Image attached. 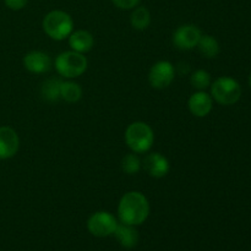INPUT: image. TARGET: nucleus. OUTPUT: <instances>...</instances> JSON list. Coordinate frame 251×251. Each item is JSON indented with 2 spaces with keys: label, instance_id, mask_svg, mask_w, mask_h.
<instances>
[{
  "label": "nucleus",
  "instance_id": "nucleus-1",
  "mask_svg": "<svg viewBox=\"0 0 251 251\" xmlns=\"http://www.w3.org/2000/svg\"><path fill=\"white\" fill-rule=\"evenodd\" d=\"M150 215V203L140 191H129L122 196L118 203V218L125 225L137 226L145 223Z\"/></svg>",
  "mask_w": 251,
  "mask_h": 251
},
{
  "label": "nucleus",
  "instance_id": "nucleus-2",
  "mask_svg": "<svg viewBox=\"0 0 251 251\" xmlns=\"http://www.w3.org/2000/svg\"><path fill=\"white\" fill-rule=\"evenodd\" d=\"M124 139L131 152L136 154L146 153L154 144V132L146 123L134 122L127 125Z\"/></svg>",
  "mask_w": 251,
  "mask_h": 251
},
{
  "label": "nucleus",
  "instance_id": "nucleus-3",
  "mask_svg": "<svg viewBox=\"0 0 251 251\" xmlns=\"http://www.w3.org/2000/svg\"><path fill=\"white\" fill-rule=\"evenodd\" d=\"M42 27L47 36L53 41H64L74 31V20L63 10H53L44 16Z\"/></svg>",
  "mask_w": 251,
  "mask_h": 251
},
{
  "label": "nucleus",
  "instance_id": "nucleus-4",
  "mask_svg": "<svg viewBox=\"0 0 251 251\" xmlns=\"http://www.w3.org/2000/svg\"><path fill=\"white\" fill-rule=\"evenodd\" d=\"M88 66L87 58L83 54L74 50L63 51L54 60V68L56 73L68 80L80 77L86 73Z\"/></svg>",
  "mask_w": 251,
  "mask_h": 251
},
{
  "label": "nucleus",
  "instance_id": "nucleus-5",
  "mask_svg": "<svg viewBox=\"0 0 251 251\" xmlns=\"http://www.w3.org/2000/svg\"><path fill=\"white\" fill-rule=\"evenodd\" d=\"M211 97L222 105H233L242 97V87L235 78L221 76L211 83Z\"/></svg>",
  "mask_w": 251,
  "mask_h": 251
},
{
  "label": "nucleus",
  "instance_id": "nucleus-6",
  "mask_svg": "<svg viewBox=\"0 0 251 251\" xmlns=\"http://www.w3.org/2000/svg\"><path fill=\"white\" fill-rule=\"evenodd\" d=\"M118 226L115 216L108 211H97L87 220V229L93 237L105 238L113 235Z\"/></svg>",
  "mask_w": 251,
  "mask_h": 251
},
{
  "label": "nucleus",
  "instance_id": "nucleus-7",
  "mask_svg": "<svg viewBox=\"0 0 251 251\" xmlns=\"http://www.w3.org/2000/svg\"><path fill=\"white\" fill-rule=\"evenodd\" d=\"M176 77V68L168 60H159L151 66L149 71V82L156 90L169 87Z\"/></svg>",
  "mask_w": 251,
  "mask_h": 251
},
{
  "label": "nucleus",
  "instance_id": "nucleus-8",
  "mask_svg": "<svg viewBox=\"0 0 251 251\" xmlns=\"http://www.w3.org/2000/svg\"><path fill=\"white\" fill-rule=\"evenodd\" d=\"M201 36H202V32L198 26L186 24L181 25L174 31L172 41H173L174 47L179 50H191L196 48Z\"/></svg>",
  "mask_w": 251,
  "mask_h": 251
},
{
  "label": "nucleus",
  "instance_id": "nucleus-9",
  "mask_svg": "<svg viewBox=\"0 0 251 251\" xmlns=\"http://www.w3.org/2000/svg\"><path fill=\"white\" fill-rule=\"evenodd\" d=\"M19 149V134L7 125L0 126V161H6L15 157Z\"/></svg>",
  "mask_w": 251,
  "mask_h": 251
},
{
  "label": "nucleus",
  "instance_id": "nucleus-10",
  "mask_svg": "<svg viewBox=\"0 0 251 251\" xmlns=\"http://www.w3.org/2000/svg\"><path fill=\"white\" fill-rule=\"evenodd\" d=\"M142 166L150 176L156 179L164 178L171 171L169 161L166 156L159 152H152V153L147 154L142 161Z\"/></svg>",
  "mask_w": 251,
  "mask_h": 251
},
{
  "label": "nucleus",
  "instance_id": "nucleus-11",
  "mask_svg": "<svg viewBox=\"0 0 251 251\" xmlns=\"http://www.w3.org/2000/svg\"><path fill=\"white\" fill-rule=\"evenodd\" d=\"M22 63L25 69L31 74H46L51 68L50 56L41 50H32L25 54Z\"/></svg>",
  "mask_w": 251,
  "mask_h": 251
},
{
  "label": "nucleus",
  "instance_id": "nucleus-12",
  "mask_svg": "<svg viewBox=\"0 0 251 251\" xmlns=\"http://www.w3.org/2000/svg\"><path fill=\"white\" fill-rule=\"evenodd\" d=\"M188 108L191 114L196 118H205L213 108V100L211 95L205 91H198L193 93L188 100Z\"/></svg>",
  "mask_w": 251,
  "mask_h": 251
},
{
  "label": "nucleus",
  "instance_id": "nucleus-13",
  "mask_svg": "<svg viewBox=\"0 0 251 251\" xmlns=\"http://www.w3.org/2000/svg\"><path fill=\"white\" fill-rule=\"evenodd\" d=\"M69 46L71 50L77 51V53L85 54L88 53L95 46V38L92 33L86 29H76L69 36Z\"/></svg>",
  "mask_w": 251,
  "mask_h": 251
},
{
  "label": "nucleus",
  "instance_id": "nucleus-14",
  "mask_svg": "<svg viewBox=\"0 0 251 251\" xmlns=\"http://www.w3.org/2000/svg\"><path fill=\"white\" fill-rule=\"evenodd\" d=\"M115 239L118 240L120 245L125 249H132L137 245L140 239L139 232H137L136 227L130 225H125V223H118L117 229L113 233Z\"/></svg>",
  "mask_w": 251,
  "mask_h": 251
},
{
  "label": "nucleus",
  "instance_id": "nucleus-15",
  "mask_svg": "<svg viewBox=\"0 0 251 251\" xmlns=\"http://www.w3.org/2000/svg\"><path fill=\"white\" fill-rule=\"evenodd\" d=\"M196 48L199 49L201 55L206 59L216 58L221 51L218 41L213 36H210V34H202Z\"/></svg>",
  "mask_w": 251,
  "mask_h": 251
},
{
  "label": "nucleus",
  "instance_id": "nucleus-16",
  "mask_svg": "<svg viewBox=\"0 0 251 251\" xmlns=\"http://www.w3.org/2000/svg\"><path fill=\"white\" fill-rule=\"evenodd\" d=\"M130 24L131 27L136 31H145L151 25V14L149 9L145 6L135 7L130 16Z\"/></svg>",
  "mask_w": 251,
  "mask_h": 251
},
{
  "label": "nucleus",
  "instance_id": "nucleus-17",
  "mask_svg": "<svg viewBox=\"0 0 251 251\" xmlns=\"http://www.w3.org/2000/svg\"><path fill=\"white\" fill-rule=\"evenodd\" d=\"M63 81L59 78H48L42 83L41 96L47 102H56L60 100V87Z\"/></svg>",
  "mask_w": 251,
  "mask_h": 251
},
{
  "label": "nucleus",
  "instance_id": "nucleus-18",
  "mask_svg": "<svg viewBox=\"0 0 251 251\" xmlns=\"http://www.w3.org/2000/svg\"><path fill=\"white\" fill-rule=\"evenodd\" d=\"M82 97V88L74 81H63L60 87V100L68 103H76Z\"/></svg>",
  "mask_w": 251,
  "mask_h": 251
},
{
  "label": "nucleus",
  "instance_id": "nucleus-19",
  "mask_svg": "<svg viewBox=\"0 0 251 251\" xmlns=\"http://www.w3.org/2000/svg\"><path fill=\"white\" fill-rule=\"evenodd\" d=\"M190 83L195 90L198 91H205L208 88L212 83V78H211V74L208 71L203 70V69H198L194 71L190 76Z\"/></svg>",
  "mask_w": 251,
  "mask_h": 251
},
{
  "label": "nucleus",
  "instance_id": "nucleus-20",
  "mask_svg": "<svg viewBox=\"0 0 251 251\" xmlns=\"http://www.w3.org/2000/svg\"><path fill=\"white\" fill-rule=\"evenodd\" d=\"M142 162L139 158L136 153L131 152V153L126 154L123 157L122 159V171L127 176H135L141 171Z\"/></svg>",
  "mask_w": 251,
  "mask_h": 251
},
{
  "label": "nucleus",
  "instance_id": "nucleus-21",
  "mask_svg": "<svg viewBox=\"0 0 251 251\" xmlns=\"http://www.w3.org/2000/svg\"><path fill=\"white\" fill-rule=\"evenodd\" d=\"M112 2L120 10H134L140 4V0H112Z\"/></svg>",
  "mask_w": 251,
  "mask_h": 251
},
{
  "label": "nucleus",
  "instance_id": "nucleus-22",
  "mask_svg": "<svg viewBox=\"0 0 251 251\" xmlns=\"http://www.w3.org/2000/svg\"><path fill=\"white\" fill-rule=\"evenodd\" d=\"M6 7H9L10 10H14V11H19L22 10L27 5L28 0H4Z\"/></svg>",
  "mask_w": 251,
  "mask_h": 251
},
{
  "label": "nucleus",
  "instance_id": "nucleus-23",
  "mask_svg": "<svg viewBox=\"0 0 251 251\" xmlns=\"http://www.w3.org/2000/svg\"><path fill=\"white\" fill-rule=\"evenodd\" d=\"M249 85H250V87H251V74L249 75Z\"/></svg>",
  "mask_w": 251,
  "mask_h": 251
}]
</instances>
